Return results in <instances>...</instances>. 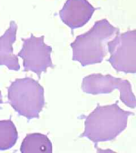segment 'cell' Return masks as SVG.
Wrapping results in <instances>:
<instances>
[{
  "mask_svg": "<svg viewBox=\"0 0 136 153\" xmlns=\"http://www.w3.org/2000/svg\"><path fill=\"white\" fill-rule=\"evenodd\" d=\"M131 115L134 113L121 108L117 102L106 105L98 104L86 117L80 137H86L96 144L112 141L125 130Z\"/></svg>",
  "mask_w": 136,
  "mask_h": 153,
  "instance_id": "obj_1",
  "label": "cell"
},
{
  "mask_svg": "<svg viewBox=\"0 0 136 153\" xmlns=\"http://www.w3.org/2000/svg\"><path fill=\"white\" fill-rule=\"evenodd\" d=\"M119 32L106 19L97 21L90 30L77 36L71 43L72 60L82 66L101 63L107 55V42Z\"/></svg>",
  "mask_w": 136,
  "mask_h": 153,
  "instance_id": "obj_2",
  "label": "cell"
},
{
  "mask_svg": "<svg viewBox=\"0 0 136 153\" xmlns=\"http://www.w3.org/2000/svg\"><path fill=\"white\" fill-rule=\"evenodd\" d=\"M9 103L16 112L27 119H38L45 104L44 90L31 78H17L7 88Z\"/></svg>",
  "mask_w": 136,
  "mask_h": 153,
  "instance_id": "obj_3",
  "label": "cell"
},
{
  "mask_svg": "<svg viewBox=\"0 0 136 153\" xmlns=\"http://www.w3.org/2000/svg\"><path fill=\"white\" fill-rule=\"evenodd\" d=\"M110 54L107 61L117 72H136V30L117 33L107 43Z\"/></svg>",
  "mask_w": 136,
  "mask_h": 153,
  "instance_id": "obj_4",
  "label": "cell"
},
{
  "mask_svg": "<svg viewBox=\"0 0 136 153\" xmlns=\"http://www.w3.org/2000/svg\"><path fill=\"white\" fill-rule=\"evenodd\" d=\"M81 88L84 93L98 95L111 93L115 89L120 93V100L127 107L136 108L135 95L129 81L112 76L110 74H93L83 78Z\"/></svg>",
  "mask_w": 136,
  "mask_h": 153,
  "instance_id": "obj_5",
  "label": "cell"
},
{
  "mask_svg": "<svg viewBox=\"0 0 136 153\" xmlns=\"http://www.w3.org/2000/svg\"><path fill=\"white\" fill-rule=\"evenodd\" d=\"M23 43L17 56L22 58L24 71H33L40 78L48 68H53L51 53L52 48L44 42V36L40 37L31 34L30 38H21Z\"/></svg>",
  "mask_w": 136,
  "mask_h": 153,
  "instance_id": "obj_6",
  "label": "cell"
},
{
  "mask_svg": "<svg viewBox=\"0 0 136 153\" xmlns=\"http://www.w3.org/2000/svg\"><path fill=\"white\" fill-rule=\"evenodd\" d=\"M97 9L87 0H66L59 16L62 22L73 31L86 25Z\"/></svg>",
  "mask_w": 136,
  "mask_h": 153,
  "instance_id": "obj_7",
  "label": "cell"
},
{
  "mask_svg": "<svg viewBox=\"0 0 136 153\" xmlns=\"http://www.w3.org/2000/svg\"><path fill=\"white\" fill-rule=\"evenodd\" d=\"M18 26L14 21H11L10 26L5 33L0 36V65L6 66L9 70H20L18 56L13 53V44L16 42Z\"/></svg>",
  "mask_w": 136,
  "mask_h": 153,
  "instance_id": "obj_8",
  "label": "cell"
},
{
  "mask_svg": "<svg viewBox=\"0 0 136 153\" xmlns=\"http://www.w3.org/2000/svg\"><path fill=\"white\" fill-rule=\"evenodd\" d=\"M20 150L22 153H52V144L46 135L28 134L23 140Z\"/></svg>",
  "mask_w": 136,
  "mask_h": 153,
  "instance_id": "obj_9",
  "label": "cell"
},
{
  "mask_svg": "<svg viewBox=\"0 0 136 153\" xmlns=\"http://www.w3.org/2000/svg\"><path fill=\"white\" fill-rule=\"evenodd\" d=\"M18 140L16 127L12 121H0V150H7L13 147Z\"/></svg>",
  "mask_w": 136,
  "mask_h": 153,
  "instance_id": "obj_10",
  "label": "cell"
},
{
  "mask_svg": "<svg viewBox=\"0 0 136 153\" xmlns=\"http://www.w3.org/2000/svg\"><path fill=\"white\" fill-rule=\"evenodd\" d=\"M3 103L2 101V94H1V92L0 91V104H2Z\"/></svg>",
  "mask_w": 136,
  "mask_h": 153,
  "instance_id": "obj_11",
  "label": "cell"
}]
</instances>
